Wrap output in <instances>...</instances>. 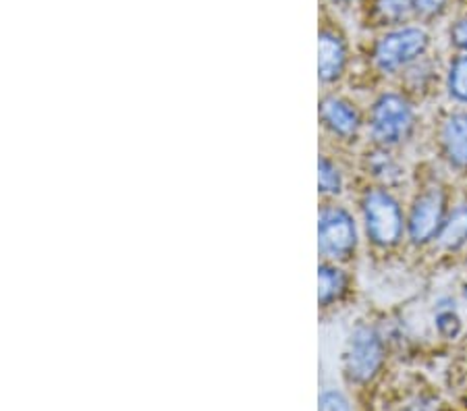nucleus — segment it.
Wrapping results in <instances>:
<instances>
[{
  "mask_svg": "<svg viewBox=\"0 0 467 411\" xmlns=\"http://www.w3.org/2000/svg\"><path fill=\"white\" fill-rule=\"evenodd\" d=\"M364 221L368 237L380 248H390L403 233V214L389 191L372 190L364 198Z\"/></svg>",
  "mask_w": 467,
  "mask_h": 411,
  "instance_id": "obj_1",
  "label": "nucleus"
},
{
  "mask_svg": "<svg viewBox=\"0 0 467 411\" xmlns=\"http://www.w3.org/2000/svg\"><path fill=\"white\" fill-rule=\"evenodd\" d=\"M358 243L356 222L341 206H324L318 221L320 253L333 260L349 258Z\"/></svg>",
  "mask_w": 467,
  "mask_h": 411,
  "instance_id": "obj_2",
  "label": "nucleus"
},
{
  "mask_svg": "<svg viewBox=\"0 0 467 411\" xmlns=\"http://www.w3.org/2000/svg\"><path fill=\"white\" fill-rule=\"evenodd\" d=\"M384 360V347L379 333L370 326H359L351 334L345 351V372L353 383H368L376 376Z\"/></svg>",
  "mask_w": 467,
  "mask_h": 411,
  "instance_id": "obj_3",
  "label": "nucleus"
},
{
  "mask_svg": "<svg viewBox=\"0 0 467 411\" xmlns=\"http://www.w3.org/2000/svg\"><path fill=\"white\" fill-rule=\"evenodd\" d=\"M428 46V36L418 27H403L390 32L376 44L374 61L384 73L401 69L418 58Z\"/></svg>",
  "mask_w": 467,
  "mask_h": 411,
  "instance_id": "obj_4",
  "label": "nucleus"
},
{
  "mask_svg": "<svg viewBox=\"0 0 467 411\" xmlns=\"http://www.w3.org/2000/svg\"><path fill=\"white\" fill-rule=\"evenodd\" d=\"M413 125V112L408 102L397 94H384L376 100L370 117L374 139L380 144H397L408 136Z\"/></svg>",
  "mask_w": 467,
  "mask_h": 411,
  "instance_id": "obj_5",
  "label": "nucleus"
},
{
  "mask_svg": "<svg viewBox=\"0 0 467 411\" xmlns=\"http://www.w3.org/2000/svg\"><path fill=\"white\" fill-rule=\"evenodd\" d=\"M444 224V198L439 190H428L416 200L410 214V237L413 243H428Z\"/></svg>",
  "mask_w": 467,
  "mask_h": 411,
  "instance_id": "obj_6",
  "label": "nucleus"
},
{
  "mask_svg": "<svg viewBox=\"0 0 467 411\" xmlns=\"http://www.w3.org/2000/svg\"><path fill=\"white\" fill-rule=\"evenodd\" d=\"M320 118L335 136L351 138L359 129V115L349 102L337 96H327L320 102Z\"/></svg>",
  "mask_w": 467,
  "mask_h": 411,
  "instance_id": "obj_7",
  "label": "nucleus"
},
{
  "mask_svg": "<svg viewBox=\"0 0 467 411\" xmlns=\"http://www.w3.org/2000/svg\"><path fill=\"white\" fill-rule=\"evenodd\" d=\"M442 146L455 167L467 169V112H455L442 125Z\"/></svg>",
  "mask_w": 467,
  "mask_h": 411,
  "instance_id": "obj_8",
  "label": "nucleus"
},
{
  "mask_svg": "<svg viewBox=\"0 0 467 411\" xmlns=\"http://www.w3.org/2000/svg\"><path fill=\"white\" fill-rule=\"evenodd\" d=\"M345 61H348V52H345L343 40L330 32L320 34V44H318V69H320V79L335 81L341 77L345 69Z\"/></svg>",
  "mask_w": 467,
  "mask_h": 411,
  "instance_id": "obj_9",
  "label": "nucleus"
},
{
  "mask_svg": "<svg viewBox=\"0 0 467 411\" xmlns=\"http://www.w3.org/2000/svg\"><path fill=\"white\" fill-rule=\"evenodd\" d=\"M348 291V276L335 266L322 264L318 271V299L322 305L335 303Z\"/></svg>",
  "mask_w": 467,
  "mask_h": 411,
  "instance_id": "obj_10",
  "label": "nucleus"
},
{
  "mask_svg": "<svg viewBox=\"0 0 467 411\" xmlns=\"http://www.w3.org/2000/svg\"><path fill=\"white\" fill-rule=\"evenodd\" d=\"M441 243L447 250H459L467 241V206H457L449 219H444V224L439 233Z\"/></svg>",
  "mask_w": 467,
  "mask_h": 411,
  "instance_id": "obj_11",
  "label": "nucleus"
},
{
  "mask_svg": "<svg viewBox=\"0 0 467 411\" xmlns=\"http://www.w3.org/2000/svg\"><path fill=\"white\" fill-rule=\"evenodd\" d=\"M449 92L459 102H467V57H457L449 71Z\"/></svg>",
  "mask_w": 467,
  "mask_h": 411,
  "instance_id": "obj_12",
  "label": "nucleus"
},
{
  "mask_svg": "<svg viewBox=\"0 0 467 411\" xmlns=\"http://www.w3.org/2000/svg\"><path fill=\"white\" fill-rule=\"evenodd\" d=\"M413 9H416L413 0H379L376 3V13L380 15L382 21H390V24L408 19Z\"/></svg>",
  "mask_w": 467,
  "mask_h": 411,
  "instance_id": "obj_13",
  "label": "nucleus"
},
{
  "mask_svg": "<svg viewBox=\"0 0 467 411\" xmlns=\"http://www.w3.org/2000/svg\"><path fill=\"white\" fill-rule=\"evenodd\" d=\"M318 185L320 193H338L341 191V173L328 159H320L318 162Z\"/></svg>",
  "mask_w": 467,
  "mask_h": 411,
  "instance_id": "obj_14",
  "label": "nucleus"
},
{
  "mask_svg": "<svg viewBox=\"0 0 467 411\" xmlns=\"http://www.w3.org/2000/svg\"><path fill=\"white\" fill-rule=\"evenodd\" d=\"M436 328H439V333L442 336H447V339H455V336L462 333V320H459V316L453 312H441L439 316H436Z\"/></svg>",
  "mask_w": 467,
  "mask_h": 411,
  "instance_id": "obj_15",
  "label": "nucleus"
},
{
  "mask_svg": "<svg viewBox=\"0 0 467 411\" xmlns=\"http://www.w3.org/2000/svg\"><path fill=\"white\" fill-rule=\"evenodd\" d=\"M444 3H447V0H413V6L426 15H434L442 9Z\"/></svg>",
  "mask_w": 467,
  "mask_h": 411,
  "instance_id": "obj_16",
  "label": "nucleus"
},
{
  "mask_svg": "<svg viewBox=\"0 0 467 411\" xmlns=\"http://www.w3.org/2000/svg\"><path fill=\"white\" fill-rule=\"evenodd\" d=\"M453 42L459 48L467 52V17L459 21V24L453 27Z\"/></svg>",
  "mask_w": 467,
  "mask_h": 411,
  "instance_id": "obj_17",
  "label": "nucleus"
},
{
  "mask_svg": "<svg viewBox=\"0 0 467 411\" xmlns=\"http://www.w3.org/2000/svg\"><path fill=\"white\" fill-rule=\"evenodd\" d=\"M335 3H351V0H335Z\"/></svg>",
  "mask_w": 467,
  "mask_h": 411,
  "instance_id": "obj_18",
  "label": "nucleus"
},
{
  "mask_svg": "<svg viewBox=\"0 0 467 411\" xmlns=\"http://www.w3.org/2000/svg\"><path fill=\"white\" fill-rule=\"evenodd\" d=\"M465 293H467V285H465Z\"/></svg>",
  "mask_w": 467,
  "mask_h": 411,
  "instance_id": "obj_19",
  "label": "nucleus"
},
{
  "mask_svg": "<svg viewBox=\"0 0 467 411\" xmlns=\"http://www.w3.org/2000/svg\"><path fill=\"white\" fill-rule=\"evenodd\" d=\"M465 403H467V399H465Z\"/></svg>",
  "mask_w": 467,
  "mask_h": 411,
  "instance_id": "obj_20",
  "label": "nucleus"
}]
</instances>
